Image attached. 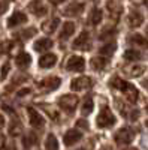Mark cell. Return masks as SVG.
<instances>
[{
    "instance_id": "cell-1",
    "label": "cell",
    "mask_w": 148,
    "mask_h": 150,
    "mask_svg": "<svg viewBox=\"0 0 148 150\" xmlns=\"http://www.w3.org/2000/svg\"><path fill=\"white\" fill-rule=\"evenodd\" d=\"M117 122L115 116L112 114V111H111L108 107H103L100 110V112H99V116L96 119V125L99 128H102V129H106V128H111V126H114Z\"/></svg>"
},
{
    "instance_id": "cell-2",
    "label": "cell",
    "mask_w": 148,
    "mask_h": 150,
    "mask_svg": "<svg viewBox=\"0 0 148 150\" xmlns=\"http://www.w3.org/2000/svg\"><path fill=\"white\" fill-rule=\"evenodd\" d=\"M60 84H61V80L58 77H48V78H43L41 83H38V87L43 92H53L58 89Z\"/></svg>"
},
{
    "instance_id": "cell-3",
    "label": "cell",
    "mask_w": 148,
    "mask_h": 150,
    "mask_svg": "<svg viewBox=\"0 0 148 150\" xmlns=\"http://www.w3.org/2000/svg\"><path fill=\"white\" fill-rule=\"evenodd\" d=\"M76 104H78V98L73 96V95H65V96H61L60 101H58V105L61 107V110H65L67 112H72L75 110Z\"/></svg>"
},
{
    "instance_id": "cell-4",
    "label": "cell",
    "mask_w": 148,
    "mask_h": 150,
    "mask_svg": "<svg viewBox=\"0 0 148 150\" xmlns=\"http://www.w3.org/2000/svg\"><path fill=\"white\" fill-rule=\"evenodd\" d=\"M135 138V131L132 128H121L115 134V141L118 144H129Z\"/></svg>"
},
{
    "instance_id": "cell-5",
    "label": "cell",
    "mask_w": 148,
    "mask_h": 150,
    "mask_svg": "<svg viewBox=\"0 0 148 150\" xmlns=\"http://www.w3.org/2000/svg\"><path fill=\"white\" fill-rule=\"evenodd\" d=\"M70 87L75 92H84V90H88L93 87V80L90 77H81V78H76L73 80Z\"/></svg>"
},
{
    "instance_id": "cell-6",
    "label": "cell",
    "mask_w": 148,
    "mask_h": 150,
    "mask_svg": "<svg viewBox=\"0 0 148 150\" xmlns=\"http://www.w3.org/2000/svg\"><path fill=\"white\" fill-rule=\"evenodd\" d=\"M85 68V60L79 56H72L67 60V69L73 71V72H81Z\"/></svg>"
},
{
    "instance_id": "cell-7",
    "label": "cell",
    "mask_w": 148,
    "mask_h": 150,
    "mask_svg": "<svg viewBox=\"0 0 148 150\" xmlns=\"http://www.w3.org/2000/svg\"><path fill=\"white\" fill-rule=\"evenodd\" d=\"M27 112H29V120H30V125L33 128H42L45 125V120L43 117L39 114L34 108H27Z\"/></svg>"
},
{
    "instance_id": "cell-8",
    "label": "cell",
    "mask_w": 148,
    "mask_h": 150,
    "mask_svg": "<svg viewBox=\"0 0 148 150\" xmlns=\"http://www.w3.org/2000/svg\"><path fill=\"white\" fill-rule=\"evenodd\" d=\"M29 9H30V12H33L36 17H43V15H46V12H48L46 6L41 2V0H33V2L29 5Z\"/></svg>"
},
{
    "instance_id": "cell-9",
    "label": "cell",
    "mask_w": 148,
    "mask_h": 150,
    "mask_svg": "<svg viewBox=\"0 0 148 150\" xmlns=\"http://www.w3.org/2000/svg\"><path fill=\"white\" fill-rule=\"evenodd\" d=\"M26 21H27L26 14H22V12L17 11V12H14V14L9 17V20H8V26H9V27H17V26H20V24H24Z\"/></svg>"
},
{
    "instance_id": "cell-10",
    "label": "cell",
    "mask_w": 148,
    "mask_h": 150,
    "mask_svg": "<svg viewBox=\"0 0 148 150\" xmlns=\"http://www.w3.org/2000/svg\"><path fill=\"white\" fill-rule=\"evenodd\" d=\"M81 138H82V134L78 129H70V131H67L65 134V138L63 140H65V144L66 146H72V144L78 143Z\"/></svg>"
},
{
    "instance_id": "cell-11",
    "label": "cell",
    "mask_w": 148,
    "mask_h": 150,
    "mask_svg": "<svg viewBox=\"0 0 148 150\" xmlns=\"http://www.w3.org/2000/svg\"><path fill=\"white\" fill-rule=\"evenodd\" d=\"M75 48H81V50H88L90 48V35L87 32H82L73 42Z\"/></svg>"
},
{
    "instance_id": "cell-12",
    "label": "cell",
    "mask_w": 148,
    "mask_h": 150,
    "mask_svg": "<svg viewBox=\"0 0 148 150\" xmlns=\"http://www.w3.org/2000/svg\"><path fill=\"white\" fill-rule=\"evenodd\" d=\"M121 92L126 95V98H127V101H129V102L135 104V102L138 101V96H139V93H138V90L135 89V87H133L132 84H129V83H127V84H126V87H124V89H123Z\"/></svg>"
},
{
    "instance_id": "cell-13",
    "label": "cell",
    "mask_w": 148,
    "mask_h": 150,
    "mask_svg": "<svg viewBox=\"0 0 148 150\" xmlns=\"http://www.w3.org/2000/svg\"><path fill=\"white\" fill-rule=\"evenodd\" d=\"M82 11H84V5H82V3H70V5L63 11V14L67 15V17H76V15L81 14Z\"/></svg>"
},
{
    "instance_id": "cell-14",
    "label": "cell",
    "mask_w": 148,
    "mask_h": 150,
    "mask_svg": "<svg viewBox=\"0 0 148 150\" xmlns=\"http://www.w3.org/2000/svg\"><path fill=\"white\" fill-rule=\"evenodd\" d=\"M129 26L130 27H133V29H136V27H139L141 24L144 23V17H142V14L141 12H138V11H133V12H130V15H129Z\"/></svg>"
},
{
    "instance_id": "cell-15",
    "label": "cell",
    "mask_w": 148,
    "mask_h": 150,
    "mask_svg": "<svg viewBox=\"0 0 148 150\" xmlns=\"http://www.w3.org/2000/svg\"><path fill=\"white\" fill-rule=\"evenodd\" d=\"M57 63V56L55 54H45V56H42L41 57V60H39V66L41 68H43V69H46V68H51V66H54Z\"/></svg>"
},
{
    "instance_id": "cell-16",
    "label": "cell",
    "mask_w": 148,
    "mask_h": 150,
    "mask_svg": "<svg viewBox=\"0 0 148 150\" xmlns=\"http://www.w3.org/2000/svg\"><path fill=\"white\" fill-rule=\"evenodd\" d=\"M15 63H17V66L21 68V69L29 68L30 63H32V57H30V54H27V53H20V54L15 57Z\"/></svg>"
},
{
    "instance_id": "cell-17",
    "label": "cell",
    "mask_w": 148,
    "mask_h": 150,
    "mask_svg": "<svg viewBox=\"0 0 148 150\" xmlns=\"http://www.w3.org/2000/svg\"><path fill=\"white\" fill-rule=\"evenodd\" d=\"M73 32H75V24L67 21L63 24V27H61V32H60V39H67V38H70L73 35Z\"/></svg>"
},
{
    "instance_id": "cell-18",
    "label": "cell",
    "mask_w": 148,
    "mask_h": 150,
    "mask_svg": "<svg viewBox=\"0 0 148 150\" xmlns=\"http://www.w3.org/2000/svg\"><path fill=\"white\" fill-rule=\"evenodd\" d=\"M53 47V41L48 39V38H42V39H38V42L34 44V50L36 51H46Z\"/></svg>"
},
{
    "instance_id": "cell-19",
    "label": "cell",
    "mask_w": 148,
    "mask_h": 150,
    "mask_svg": "<svg viewBox=\"0 0 148 150\" xmlns=\"http://www.w3.org/2000/svg\"><path fill=\"white\" fill-rule=\"evenodd\" d=\"M106 63H108V60H106L103 56H97V57H94V59L91 60V66H93V69H96V71L105 69Z\"/></svg>"
},
{
    "instance_id": "cell-20",
    "label": "cell",
    "mask_w": 148,
    "mask_h": 150,
    "mask_svg": "<svg viewBox=\"0 0 148 150\" xmlns=\"http://www.w3.org/2000/svg\"><path fill=\"white\" fill-rule=\"evenodd\" d=\"M58 24H60V20L58 18H53V20H49L43 24V32L46 33H54L55 29L58 27Z\"/></svg>"
},
{
    "instance_id": "cell-21",
    "label": "cell",
    "mask_w": 148,
    "mask_h": 150,
    "mask_svg": "<svg viewBox=\"0 0 148 150\" xmlns=\"http://www.w3.org/2000/svg\"><path fill=\"white\" fill-rule=\"evenodd\" d=\"M45 147H46V150H58V141H57V138H55V135L49 134V135L46 137Z\"/></svg>"
},
{
    "instance_id": "cell-22",
    "label": "cell",
    "mask_w": 148,
    "mask_h": 150,
    "mask_svg": "<svg viewBox=\"0 0 148 150\" xmlns=\"http://www.w3.org/2000/svg\"><path fill=\"white\" fill-rule=\"evenodd\" d=\"M115 50H117V45H115L114 42H109V44H106L105 47H102L99 53H100V56H112Z\"/></svg>"
},
{
    "instance_id": "cell-23",
    "label": "cell",
    "mask_w": 148,
    "mask_h": 150,
    "mask_svg": "<svg viewBox=\"0 0 148 150\" xmlns=\"http://www.w3.org/2000/svg\"><path fill=\"white\" fill-rule=\"evenodd\" d=\"M93 108H94V105H93V98H91V96H87V98L84 99V104H82V112L87 116V114H90V112L93 111Z\"/></svg>"
},
{
    "instance_id": "cell-24",
    "label": "cell",
    "mask_w": 148,
    "mask_h": 150,
    "mask_svg": "<svg viewBox=\"0 0 148 150\" xmlns=\"http://www.w3.org/2000/svg\"><path fill=\"white\" fill-rule=\"evenodd\" d=\"M130 42L135 44V45H139V47L148 48V41L145 39L144 36H141V35H133V36L130 38Z\"/></svg>"
},
{
    "instance_id": "cell-25",
    "label": "cell",
    "mask_w": 148,
    "mask_h": 150,
    "mask_svg": "<svg viewBox=\"0 0 148 150\" xmlns=\"http://www.w3.org/2000/svg\"><path fill=\"white\" fill-rule=\"evenodd\" d=\"M102 21V11L100 9H93L91 14H90V23L93 24V26H96V24H99Z\"/></svg>"
},
{
    "instance_id": "cell-26",
    "label": "cell",
    "mask_w": 148,
    "mask_h": 150,
    "mask_svg": "<svg viewBox=\"0 0 148 150\" xmlns=\"http://www.w3.org/2000/svg\"><path fill=\"white\" fill-rule=\"evenodd\" d=\"M108 9H109L111 15H112L114 18H118V15L121 14V6L115 2H108Z\"/></svg>"
},
{
    "instance_id": "cell-27",
    "label": "cell",
    "mask_w": 148,
    "mask_h": 150,
    "mask_svg": "<svg viewBox=\"0 0 148 150\" xmlns=\"http://www.w3.org/2000/svg\"><path fill=\"white\" fill-rule=\"evenodd\" d=\"M21 132H22L21 123H20L18 120L12 122V123H11V126H9V134H11V135H14V137H17V135H20Z\"/></svg>"
},
{
    "instance_id": "cell-28",
    "label": "cell",
    "mask_w": 148,
    "mask_h": 150,
    "mask_svg": "<svg viewBox=\"0 0 148 150\" xmlns=\"http://www.w3.org/2000/svg\"><path fill=\"white\" fill-rule=\"evenodd\" d=\"M124 59L126 60H130V62H135V60H139L141 59V54L136 51V50H127L124 53Z\"/></svg>"
},
{
    "instance_id": "cell-29",
    "label": "cell",
    "mask_w": 148,
    "mask_h": 150,
    "mask_svg": "<svg viewBox=\"0 0 148 150\" xmlns=\"http://www.w3.org/2000/svg\"><path fill=\"white\" fill-rule=\"evenodd\" d=\"M126 81L124 80H121V78H118V77H114L112 80H111V86L114 87V89H118V90H123L126 87Z\"/></svg>"
},
{
    "instance_id": "cell-30",
    "label": "cell",
    "mask_w": 148,
    "mask_h": 150,
    "mask_svg": "<svg viewBox=\"0 0 148 150\" xmlns=\"http://www.w3.org/2000/svg\"><path fill=\"white\" fill-rule=\"evenodd\" d=\"M38 143V140H36V135L34 134H29V135H26V138H24V141H22V144H24V147H32L33 144H36Z\"/></svg>"
},
{
    "instance_id": "cell-31",
    "label": "cell",
    "mask_w": 148,
    "mask_h": 150,
    "mask_svg": "<svg viewBox=\"0 0 148 150\" xmlns=\"http://www.w3.org/2000/svg\"><path fill=\"white\" fill-rule=\"evenodd\" d=\"M145 66L144 65H138V66H133L132 69H130V75L132 77H141V75L145 72Z\"/></svg>"
},
{
    "instance_id": "cell-32",
    "label": "cell",
    "mask_w": 148,
    "mask_h": 150,
    "mask_svg": "<svg viewBox=\"0 0 148 150\" xmlns=\"http://www.w3.org/2000/svg\"><path fill=\"white\" fill-rule=\"evenodd\" d=\"M34 29H27V30H22V33L20 35L21 38H22V39H29V38H32L33 35H34Z\"/></svg>"
},
{
    "instance_id": "cell-33",
    "label": "cell",
    "mask_w": 148,
    "mask_h": 150,
    "mask_svg": "<svg viewBox=\"0 0 148 150\" xmlns=\"http://www.w3.org/2000/svg\"><path fill=\"white\" fill-rule=\"evenodd\" d=\"M76 128H79V129H88V123H87V120H84V119L78 120V122H76Z\"/></svg>"
},
{
    "instance_id": "cell-34",
    "label": "cell",
    "mask_w": 148,
    "mask_h": 150,
    "mask_svg": "<svg viewBox=\"0 0 148 150\" xmlns=\"http://www.w3.org/2000/svg\"><path fill=\"white\" fill-rule=\"evenodd\" d=\"M8 72H9V63H5L3 65V69H2V78H6Z\"/></svg>"
},
{
    "instance_id": "cell-35",
    "label": "cell",
    "mask_w": 148,
    "mask_h": 150,
    "mask_svg": "<svg viewBox=\"0 0 148 150\" xmlns=\"http://www.w3.org/2000/svg\"><path fill=\"white\" fill-rule=\"evenodd\" d=\"M138 117H139V112H138V111H132V112H130V119H132V120H136Z\"/></svg>"
},
{
    "instance_id": "cell-36",
    "label": "cell",
    "mask_w": 148,
    "mask_h": 150,
    "mask_svg": "<svg viewBox=\"0 0 148 150\" xmlns=\"http://www.w3.org/2000/svg\"><path fill=\"white\" fill-rule=\"evenodd\" d=\"M5 144H6V141H5V137L0 134V150H2L3 147H5Z\"/></svg>"
},
{
    "instance_id": "cell-37",
    "label": "cell",
    "mask_w": 148,
    "mask_h": 150,
    "mask_svg": "<svg viewBox=\"0 0 148 150\" xmlns=\"http://www.w3.org/2000/svg\"><path fill=\"white\" fill-rule=\"evenodd\" d=\"M29 93H30V89H21L18 96H24V95H29Z\"/></svg>"
},
{
    "instance_id": "cell-38",
    "label": "cell",
    "mask_w": 148,
    "mask_h": 150,
    "mask_svg": "<svg viewBox=\"0 0 148 150\" xmlns=\"http://www.w3.org/2000/svg\"><path fill=\"white\" fill-rule=\"evenodd\" d=\"M6 8H8V6H6V3H2V2H0V15H2L3 12L6 11Z\"/></svg>"
},
{
    "instance_id": "cell-39",
    "label": "cell",
    "mask_w": 148,
    "mask_h": 150,
    "mask_svg": "<svg viewBox=\"0 0 148 150\" xmlns=\"http://www.w3.org/2000/svg\"><path fill=\"white\" fill-rule=\"evenodd\" d=\"M5 126V117L2 116V114H0V129H2Z\"/></svg>"
},
{
    "instance_id": "cell-40",
    "label": "cell",
    "mask_w": 148,
    "mask_h": 150,
    "mask_svg": "<svg viewBox=\"0 0 148 150\" xmlns=\"http://www.w3.org/2000/svg\"><path fill=\"white\" fill-rule=\"evenodd\" d=\"M49 2H53L54 5H58L60 2H63V0H49Z\"/></svg>"
},
{
    "instance_id": "cell-41",
    "label": "cell",
    "mask_w": 148,
    "mask_h": 150,
    "mask_svg": "<svg viewBox=\"0 0 148 150\" xmlns=\"http://www.w3.org/2000/svg\"><path fill=\"white\" fill-rule=\"evenodd\" d=\"M145 3H147V6H148V0H145Z\"/></svg>"
},
{
    "instance_id": "cell-42",
    "label": "cell",
    "mask_w": 148,
    "mask_h": 150,
    "mask_svg": "<svg viewBox=\"0 0 148 150\" xmlns=\"http://www.w3.org/2000/svg\"><path fill=\"white\" fill-rule=\"evenodd\" d=\"M145 125H147V128H148V120H147V123H145Z\"/></svg>"
},
{
    "instance_id": "cell-43",
    "label": "cell",
    "mask_w": 148,
    "mask_h": 150,
    "mask_svg": "<svg viewBox=\"0 0 148 150\" xmlns=\"http://www.w3.org/2000/svg\"><path fill=\"white\" fill-rule=\"evenodd\" d=\"M147 35H148V26H147Z\"/></svg>"
},
{
    "instance_id": "cell-44",
    "label": "cell",
    "mask_w": 148,
    "mask_h": 150,
    "mask_svg": "<svg viewBox=\"0 0 148 150\" xmlns=\"http://www.w3.org/2000/svg\"><path fill=\"white\" fill-rule=\"evenodd\" d=\"M102 150H111V149H102Z\"/></svg>"
},
{
    "instance_id": "cell-45",
    "label": "cell",
    "mask_w": 148,
    "mask_h": 150,
    "mask_svg": "<svg viewBox=\"0 0 148 150\" xmlns=\"http://www.w3.org/2000/svg\"><path fill=\"white\" fill-rule=\"evenodd\" d=\"M130 150H136V149H130Z\"/></svg>"
}]
</instances>
